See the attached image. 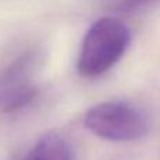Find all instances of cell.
Here are the masks:
<instances>
[{
	"label": "cell",
	"mask_w": 160,
	"mask_h": 160,
	"mask_svg": "<svg viewBox=\"0 0 160 160\" xmlns=\"http://www.w3.org/2000/svg\"><path fill=\"white\" fill-rule=\"evenodd\" d=\"M131 42L128 25L117 17L97 18L87 28L78 58V72L83 78H96L108 72L124 56Z\"/></svg>",
	"instance_id": "cell-1"
},
{
	"label": "cell",
	"mask_w": 160,
	"mask_h": 160,
	"mask_svg": "<svg viewBox=\"0 0 160 160\" xmlns=\"http://www.w3.org/2000/svg\"><path fill=\"white\" fill-rule=\"evenodd\" d=\"M84 127L105 141L129 142L143 138L149 132V119L132 102L104 101L86 112Z\"/></svg>",
	"instance_id": "cell-2"
},
{
	"label": "cell",
	"mask_w": 160,
	"mask_h": 160,
	"mask_svg": "<svg viewBox=\"0 0 160 160\" xmlns=\"http://www.w3.org/2000/svg\"><path fill=\"white\" fill-rule=\"evenodd\" d=\"M41 63V52L31 49L21 53L0 72V112H16L35 98Z\"/></svg>",
	"instance_id": "cell-3"
},
{
	"label": "cell",
	"mask_w": 160,
	"mask_h": 160,
	"mask_svg": "<svg viewBox=\"0 0 160 160\" xmlns=\"http://www.w3.org/2000/svg\"><path fill=\"white\" fill-rule=\"evenodd\" d=\"M24 160H73V152L62 135L48 132L35 142Z\"/></svg>",
	"instance_id": "cell-4"
},
{
	"label": "cell",
	"mask_w": 160,
	"mask_h": 160,
	"mask_svg": "<svg viewBox=\"0 0 160 160\" xmlns=\"http://www.w3.org/2000/svg\"><path fill=\"white\" fill-rule=\"evenodd\" d=\"M159 2V0H122L118 4V8L121 11H136L141 10L143 7H148V6L153 4V3Z\"/></svg>",
	"instance_id": "cell-5"
}]
</instances>
